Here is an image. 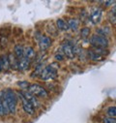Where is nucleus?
Returning <instances> with one entry per match:
<instances>
[{"label":"nucleus","instance_id":"7ed1b4c3","mask_svg":"<svg viewBox=\"0 0 116 123\" xmlns=\"http://www.w3.org/2000/svg\"><path fill=\"white\" fill-rule=\"evenodd\" d=\"M90 43L94 48L98 49H105L108 46V40L103 35H93L90 39Z\"/></svg>","mask_w":116,"mask_h":123},{"label":"nucleus","instance_id":"4468645a","mask_svg":"<svg viewBox=\"0 0 116 123\" xmlns=\"http://www.w3.org/2000/svg\"><path fill=\"white\" fill-rule=\"evenodd\" d=\"M14 54L16 55V57L17 59H21L23 56H24V49L21 45H17L15 47V49H14Z\"/></svg>","mask_w":116,"mask_h":123},{"label":"nucleus","instance_id":"f3484780","mask_svg":"<svg viewBox=\"0 0 116 123\" xmlns=\"http://www.w3.org/2000/svg\"><path fill=\"white\" fill-rule=\"evenodd\" d=\"M68 25H69V28L72 29V30H76L77 27H78V21L76 19H74V18H70L69 21H68Z\"/></svg>","mask_w":116,"mask_h":123},{"label":"nucleus","instance_id":"dca6fc26","mask_svg":"<svg viewBox=\"0 0 116 123\" xmlns=\"http://www.w3.org/2000/svg\"><path fill=\"white\" fill-rule=\"evenodd\" d=\"M88 55H89L90 59H91V60H94V61H101V60H103V58H104V56H102V55H100V54L94 52L93 50H89V51H88Z\"/></svg>","mask_w":116,"mask_h":123},{"label":"nucleus","instance_id":"9d476101","mask_svg":"<svg viewBox=\"0 0 116 123\" xmlns=\"http://www.w3.org/2000/svg\"><path fill=\"white\" fill-rule=\"evenodd\" d=\"M30 62H31L30 59H28L26 57H22L21 59L18 60V70L24 71V70L28 69L29 66H30Z\"/></svg>","mask_w":116,"mask_h":123},{"label":"nucleus","instance_id":"6ab92c4d","mask_svg":"<svg viewBox=\"0 0 116 123\" xmlns=\"http://www.w3.org/2000/svg\"><path fill=\"white\" fill-rule=\"evenodd\" d=\"M3 96H4V91L0 92V116L4 115V108H3Z\"/></svg>","mask_w":116,"mask_h":123},{"label":"nucleus","instance_id":"6e6552de","mask_svg":"<svg viewBox=\"0 0 116 123\" xmlns=\"http://www.w3.org/2000/svg\"><path fill=\"white\" fill-rule=\"evenodd\" d=\"M51 39L47 36H42L40 39H39V47H40V49L45 51L50 46H51Z\"/></svg>","mask_w":116,"mask_h":123},{"label":"nucleus","instance_id":"a211bd4d","mask_svg":"<svg viewBox=\"0 0 116 123\" xmlns=\"http://www.w3.org/2000/svg\"><path fill=\"white\" fill-rule=\"evenodd\" d=\"M89 34H90V29H89L88 27H84V28L81 29L80 35H81V37H82L83 39H86L87 37L89 36Z\"/></svg>","mask_w":116,"mask_h":123},{"label":"nucleus","instance_id":"20e7f679","mask_svg":"<svg viewBox=\"0 0 116 123\" xmlns=\"http://www.w3.org/2000/svg\"><path fill=\"white\" fill-rule=\"evenodd\" d=\"M28 91L30 92L31 94H33L34 96H38V97H41V98H46L47 97V91L41 85H38V84H30L28 88Z\"/></svg>","mask_w":116,"mask_h":123},{"label":"nucleus","instance_id":"0eeeda50","mask_svg":"<svg viewBox=\"0 0 116 123\" xmlns=\"http://www.w3.org/2000/svg\"><path fill=\"white\" fill-rule=\"evenodd\" d=\"M62 49H63V53L64 55H66L68 58L73 59L75 56V47L73 48V46L69 43H66L62 46Z\"/></svg>","mask_w":116,"mask_h":123},{"label":"nucleus","instance_id":"2eb2a0df","mask_svg":"<svg viewBox=\"0 0 116 123\" xmlns=\"http://www.w3.org/2000/svg\"><path fill=\"white\" fill-rule=\"evenodd\" d=\"M0 59H1V69L2 70H8L10 68V63H9L8 56L3 55V56L0 57Z\"/></svg>","mask_w":116,"mask_h":123},{"label":"nucleus","instance_id":"ddd939ff","mask_svg":"<svg viewBox=\"0 0 116 123\" xmlns=\"http://www.w3.org/2000/svg\"><path fill=\"white\" fill-rule=\"evenodd\" d=\"M8 59H9L10 67H12L14 69H18V59L16 57L15 54H9Z\"/></svg>","mask_w":116,"mask_h":123},{"label":"nucleus","instance_id":"1a4fd4ad","mask_svg":"<svg viewBox=\"0 0 116 123\" xmlns=\"http://www.w3.org/2000/svg\"><path fill=\"white\" fill-rule=\"evenodd\" d=\"M21 93L24 95V97H25L29 102H30V104L34 107V109L40 107V102H39V101L36 99V97H35L33 94H31L29 91H24V92L21 91Z\"/></svg>","mask_w":116,"mask_h":123},{"label":"nucleus","instance_id":"aec40b11","mask_svg":"<svg viewBox=\"0 0 116 123\" xmlns=\"http://www.w3.org/2000/svg\"><path fill=\"white\" fill-rule=\"evenodd\" d=\"M106 113L109 117H116V107H109Z\"/></svg>","mask_w":116,"mask_h":123},{"label":"nucleus","instance_id":"f8f14e48","mask_svg":"<svg viewBox=\"0 0 116 123\" xmlns=\"http://www.w3.org/2000/svg\"><path fill=\"white\" fill-rule=\"evenodd\" d=\"M56 25H57V28L62 30V31H67L69 30V25H68V22H66L64 19L62 18H58L56 20Z\"/></svg>","mask_w":116,"mask_h":123},{"label":"nucleus","instance_id":"f257e3e1","mask_svg":"<svg viewBox=\"0 0 116 123\" xmlns=\"http://www.w3.org/2000/svg\"><path fill=\"white\" fill-rule=\"evenodd\" d=\"M17 103V95L11 89L4 92L3 96V108H4V113H15L16 107Z\"/></svg>","mask_w":116,"mask_h":123},{"label":"nucleus","instance_id":"39448f33","mask_svg":"<svg viewBox=\"0 0 116 123\" xmlns=\"http://www.w3.org/2000/svg\"><path fill=\"white\" fill-rule=\"evenodd\" d=\"M17 96L20 98L21 100V103H22V108L24 110V111L27 113V114H30V115H33L35 113V109L34 107L30 104V102H29L25 97L24 95L21 93V92H18L17 93Z\"/></svg>","mask_w":116,"mask_h":123},{"label":"nucleus","instance_id":"b1692460","mask_svg":"<svg viewBox=\"0 0 116 123\" xmlns=\"http://www.w3.org/2000/svg\"><path fill=\"white\" fill-rule=\"evenodd\" d=\"M55 59H56V60H62V59H63V56H62L61 54H56V55H55Z\"/></svg>","mask_w":116,"mask_h":123},{"label":"nucleus","instance_id":"423d86ee","mask_svg":"<svg viewBox=\"0 0 116 123\" xmlns=\"http://www.w3.org/2000/svg\"><path fill=\"white\" fill-rule=\"evenodd\" d=\"M102 16H103L102 9H100L99 7H95V8L92 9V11L90 13V19L94 24H97L101 21Z\"/></svg>","mask_w":116,"mask_h":123},{"label":"nucleus","instance_id":"5701e85b","mask_svg":"<svg viewBox=\"0 0 116 123\" xmlns=\"http://www.w3.org/2000/svg\"><path fill=\"white\" fill-rule=\"evenodd\" d=\"M17 85L20 86V87H23V88H29V86H30L29 82H27V81H20V82H17Z\"/></svg>","mask_w":116,"mask_h":123},{"label":"nucleus","instance_id":"412c9836","mask_svg":"<svg viewBox=\"0 0 116 123\" xmlns=\"http://www.w3.org/2000/svg\"><path fill=\"white\" fill-rule=\"evenodd\" d=\"M108 20L110 21V23L116 24V14H113V13L109 12V14H108Z\"/></svg>","mask_w":116,"mask_h":123},{"label":"nucleus","instance_id":"9b49d317","mask_svg":"<svg viewBox=\"0 0 116 123\" xmlns=\"http://www.w3.org/2000/svg\"><path fill=\"white\" fill-rule=\"evenodd\" d=\"M35 56H36V52H35V50L33 49V48L27 47V48L24 49V56H23V57H26V58H28V59L32 60L33 58H35Z\"/></svg>","mask_w":116,"mask_h":123},{"label":"nucleus","instance_id":"f03ea898","mask_svg":"<svg viewBox=\"0 0 116 123\" xmlns=\"http://www.w3.org/2000/svg\"><path fill=\"white\" fill-rule=\"evenodd\" d=\"M59 68V65H57L56 63H51L50 65H48L46 68H45V70L43 71L42 75H41V79L47 80H53L55 79L56 76V71Z\"/></svg>","mask_w":116,"mask_h":123},{"label":"nucleus","instance_id":"4be33fe9","mask_svg":"<svg viewBox=\"0 0 116 123\" xmlns=\"http://www.w3.org/2000/svg\"><path fill=\"white\" fill-rule=\"evenodd\" d=\"M104 123H116L115 117H105L104 119Z\"/></svg>","mask_w":116,"mask_h":123}]
</instances>
